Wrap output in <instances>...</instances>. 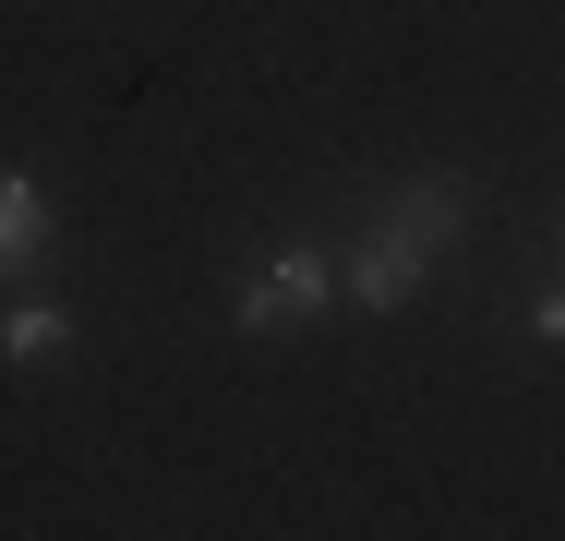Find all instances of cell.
<instances>
[{"label":"cell","mask_w":565,"mask_h":541,"mask_svg":"<svg viewBox=\"0 0 565 541\" xmlns=\"http://www.w3.org/2000/svg\"><path fill=\"white\" fill-rule=\"evenodd\" d=\"M338 301V253H313V241H277L253 277H241V301H228V325L265 349V337H301V325Z\"/></svg>","instance_id":"cell-1"},{"label":"cell","mask_w":565,"mask_h":541,"mask_svg":"<svg viewBox=\"0 0 565 541\" xmlns=\"http://www.w3.org/2000/svg\"><path fill=\"white\" fill-rule=\"evenodd\" d=\"M422 277H434V241H409L397 216H373V229H361V253L338 265V289L361 301V314H409V301H422Z\"/></svg>","instance_id":"cell-2"},{"label":"cell","mask_w":565,"mask_h":541,"mask_svg":"<svg viewBox=\"0 0 565 541\" xmlns=\"http://www.w3.org/2000/svg\"><path fill=\"white\" fill-rule=\"evenodd\" d=\"M373 216H397V229H409V241H434V253H446L457 229H469V216H481V193H469V181H457V169H422V181H397V193H385V205Z\"/></svg>","instance_id":"cell-3"},{"label":"cell","mask_w":565,"mask_h":541,"mask_svg":"<svg viewBox=\"0 0 565 541\" xmlns=\"http://www.w3.org/2000/svg\"><path fill=\"white\" fill-rule=\"evenodd\" d=\"M61 349H73V301L0 289V361H12V373H36V361H61Z\"/></svg>","instance_id":"cell-4"},{"label":"cell","mask_w":565,"mask_h":541,"mask_svg":"<svg viewBox=\"0 0 565 541\" xmlns=\"http://www.w3.org/2000/svg\"><path fill=\"white\" fill-rule=\"evenodd\" d=\"M36 265H49V193H36L24 169H0V289L36 277Z\"/></svg>","instance_id":"cell-5"},{"label":"cell","mask_w":565,"mask_h":541,"mask_svg":"<svg viewBox=\"0 0 565 541\" xmlns=\"http://www.w3.org/2000/svg\"><path fill=\"white\" fill-rule=\"evenodd\" d=\"M530 349H565V277L542 289V301H530Z\"/></svg>","instance_id":"cell-6"},{"label":"cell","mask_w":565,"mask_h":541,"mask_svg":"<svg viewBox=\"0 0 565 541\" xmlns=\"http://www.w3.org/2000/svg\"><path fill=\"white\" fill-rule=\"evenodd\" d=\"M554 253H565V229H554Z\"/></svg>","instance_id":"cell-7"}]
</instances>
